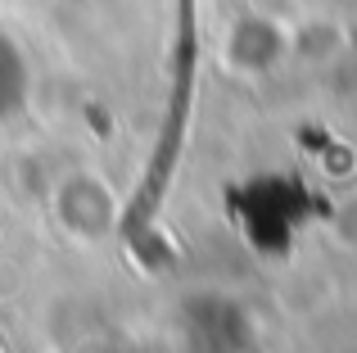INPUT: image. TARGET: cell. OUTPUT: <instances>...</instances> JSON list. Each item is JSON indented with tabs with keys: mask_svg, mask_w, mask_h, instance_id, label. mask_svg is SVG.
Wrapping results in <instances>:
<instances>
[{
	"mask_svg": "<svg viewBox=\"0 0 357 353\" xmlns=\"http://www.w3.org/2000/svg\"><path fill=\"white\" fill-rule=\"evenodd\" d=\"M231 218L240 236L262 254H289L298 231L312 222V195L294 172H262L231 195Z\"/></svg>",
	"mask_w": 357,
	"mask_h": 353,
	"instance_id": "obj_1",
	"label": "cell"
}]
</instances>
